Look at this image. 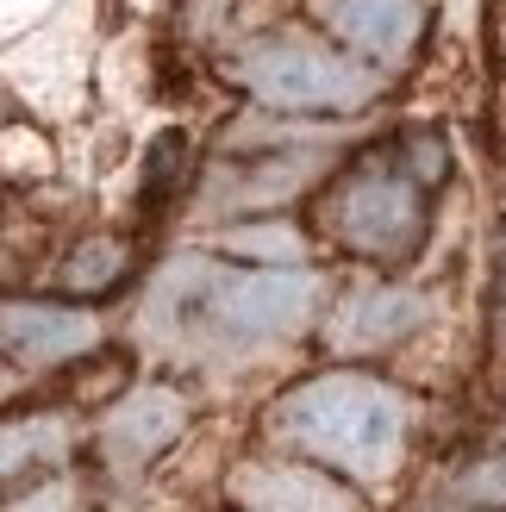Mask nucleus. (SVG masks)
<instances>
[{
  "label": "nucleus",
  "instance_id": "1",
  "mask_svg": "<svg viewBox=\"0 0 506 512\" xmlns=\"http://www.w3.org/2000/svg\"><path fill=\"white\" fill-rule=\"evenodd\" d=\"M238 75L263 100H275V107H350L369 88L350 63L325 57V50H307V44H263L244 57Z\"/></svg>",
  "mask_w": 506,
  "mask_h": 512
},
{
  "label": "nucleus",
  "instance_id": "2",
  "mask_svg": "<svg viewBox=\"0 0 506 512\" xmlns=\"http://www.w3.org/2000/svg\"><path fill=\"white\" fill-rule=\"evenodd\" d=\"M332 19L350 44L375 50V57H400V50L413 44L419 7L413 0H332Z\"/></svg>",
  "mask_w": 506,
  "mask_h": 512
},
{
  "label": "nucleus",
  "instance_id": "3",
  "mask_svg": "<svg viewBox=\"0 0 506 512\" xmlns=\"http://www.w3.org/2000/svg\"><path fill=\"white\" fill-rule=\"evenodd\" d=\"M413 219H419L413 194L400 182H382V175L375 182H350V194H344V232L369 250H382L388 232H413Z\"/></svg>",
  "mask_w": 506,
  "mask_h": 512
}]
</instances>
